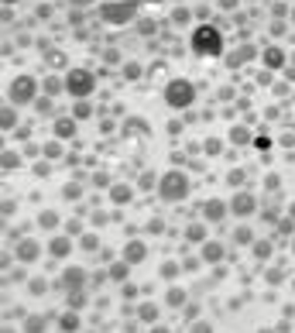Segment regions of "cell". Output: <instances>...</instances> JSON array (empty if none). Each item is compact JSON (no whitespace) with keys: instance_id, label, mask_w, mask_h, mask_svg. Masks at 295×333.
<instances>
[{"instance_id":"41","label":"cell","mask_w":295,"mask_h":333,"mask_svg":"<svg viewBox=\"0 0 295 333\" xmlns=\"http://www.w3.org/2000/svg\"><path fill=\"white\" fill-rule=\"evenodd\" d=\"M69 3H75V7H86V3H93V0H69Z\"/></svg>"},{"instance_id":"25","label":"cell","mask_w":295,"mask_h":333,"mask_svg":"<svg viewBox=\"0 0 295 333\" xmlns=\"http://www.w3.org/2000/svg\"><path fill=\"white\" fill-rule=\"evenodd\" d=\"M110 278H113V282H124V278H127V261H120V265L110 268Z\"/></svg>"},{"instance_id":"42","label":"cell","mask_w":295,"mask_h":333,"mask_svg":"<svg viewBox=\"0 0 295 333\" xmlns=\"http://www.w3.org/2000/svg\"><path fill=\"white\" fill-rule=\"evenodd\" d=\"M151 333H168V330H161V327H154V330H151Z\"/></svg>"},{"instance_id":"24","label":"cell","mask_w":295,"mask_h":333,"mask_svg":"<svg viewBox=\"0 0 295 333\" xmlns=\"http://www.w3.org/2000/svg\"><path fill=\"white\" fill-rule=\"evenodd\" d=\"M268 254H271V241H258V244H254V258H261V261H264Z\"/></svg>"},{"instance_id":"23","label":"cell","mask_w":295,"mask_h":333,"mask_svg":"<svg viewBox=\"0 0 295 333\" xmlns=\"http://www.w3.org/2000/svg\"><path fill=\"white\" fill-rule=\"evenodd\" d=\"M38 223H41V227H48V230H52V227H55V223H59V216H55V209H45V213H41V216H38Z\"/></svg>"},{"instance_id":"39","label":"cell","mask_w":295,"mask_h":333,"mask_svg":"<svg viewBox=\"0 0 295 333\" xmlns=\"http://www.w3.org/2000/svg\"><path fill=\"white\" fill-rule=\"evenodd\" d=\"M79 196V186H66V200H75Z\"/></svg>"},{"instance_id":"34","label":"cell","mask_w":295,"mask_h":333,"mask_svg":"<svg viewBox=\"0 0 295 333\" xmlns=\"http://www.w3.org/2000/svg\"><path fill=\"white\" fill-rule=\"evenodd\" d=\"M59 89H66V83H59V79H48V83H45V93H59Z\"/></svg>"},{"instance_id":"12","label":"cell","mask_w":295,"mask_h":333,"mask_svg":"<svg viewBox=\"0 0 295 333\" xmlns=\"http://www.w3.org/2000/svg\"><path fill=\"white\" fill-rule=\"evenodd\" d=\"M69 251H73V241H69V237H52V244H48V254H52V258H66Z\"/></svg>"},{"instance_id":"27","label":"cell","mask_w":295,"mask_h":333,"mask_svg":"<svg viewBox=\"0 0 295 333\" xmlns=\"http://www.w3.org/2000/svg\"><path fill=\"white\" fill-rule=\"evenodd\" d=\"M189 241H206V227H203V223H192V227H189Z\"/></svg>"},{"instance_id":"28","label":"cell","mask_w":295,"mask_h":333,"mask_svg":"<svg viewBox=\"0 0 295 333\" xmlns=\"http://www.w3.org/2000/svg\"><path fill=\"white\" fill-rule=\"evenodd\" d=\"M154 316H158V306H151V302H145V306H141V320H148V323H154Z\"/></svg>"},{"instance_id":"1","label":"cell","mask_w":295,"mask_h":333,"mask_svg":"<svg viewBox=\"0 0 295 333\" xmlns=\"http://www.w3.org/2000/svg\"><path fill=\"white\" fill-rule=\"evenodd\" d=\"M158 196L168 203H179L189 196V179L182 175V172H165L161 179H158Z\"/></svg>"},{"instance_id":"37","label":"cell","mask_w":295,"mask_h":333,"mask_svg":"<svg viewBox=\"0 0 295 333\" xmlns=\"http://www.w3.org/2000/svg\"><path fill=\"white\" fill-rule=\"evenodd\" d=\"M192 333H213V327H210V323H196V327H192Z\"/></svg>"},{"instance_id":"38","label":"cell","mask_w":295,"mask_h":333,"mask_svg":"<svg viewBox=\"0 0 295 333\" xmlns=\"http://www.w3.org/2000/svg\"><path fill=\"white\" fill-rule=\"evenodd\" d=\"M264 186H268V189H278L282 182H278V175H268V179H264Z\"/></svg>"},{"instance_id":"22","label":"cell","mask_w":295,"mask_h":333,"mask_svg":"<svg viewBox=\"0 0 295 333\" xmlns=\"http://www.w3.org/2000/svg\"><path fill=\"white\" fill-rule=\"evenodd\" d=\"M89 114H93V107H89L86 100H79V103H75V107H73V117H75V121H86Z\"/></svg>"},{"instance_id":"21","label":"cell","mask_w":295,"mask_h":333,"mask_svg":"<svg viewBox=\"0 0 295 333\" xmlns=\"http://www.w3.org/2000/svg\"><path fill=\"white\" fill-rule=\"evenodd\" d=\"M0 127H3V131H14V127H17V114H14V110H3V114H0Z\"/></svg>"},{"instance_id":"18","label":"cell","mask_w":295,"mask_h":333,"mask_svg":"<svg viewBox=\"0 0 295 333\" xmlns=\"http://www.w3.org/2000/svg\"><path fill=\"white\" fill-rule=\"evenodd\" d=\"M59 327H62L66 333H75L79 330V316H75V313H66V316L59 320Z\"/></svg>"},{"instance_id":"26","label":"cell","mask_w":295,"mask_h":333,"mask_svg":"<svg viewBox=\"0 0 295 333\" xmlns=\"http://www.w3.org/2000/svg\"><path fill=\"white\" fill-rule=\"evenodd\" d=\"M21 165V155L17 151H3V168H17Z\"/></svg>"},{"instance_id":"13","label":"cell","mask_w":295,"mask_h":333,"mask_svg":"<svg viewBox=\"0 0 295 333\" xmlns=\"http://www.w3.org/2000/svg\"><path fill=\"white\" fill-rule=\"evenodd\" d=\"M247 59H254V45H240V48H237V52H233V55L226 59V66H230V69H237V66H244Z\"/></svg>"},{"instance_id":"31","label":"cell","mask_w":295,"mask_h":333,"mask_svg":"<svg viewBox=\"0 0 295 333\" xmlns=\"http://www.w3.org/2000/svg\"><path fill=\"white\" fill-rule=\"evenodd\" d=\"M69 306H73V309H82V289H73V295H69Z\"/></svg>"},{"instance_id":"16","label":"cell","mask_w":295,"mask_h":333,"mask_svg":"<svg viewBox=\"0 0 295 333\" xmlns=\"http://www.w3.org/2000/svg\"><path fill=\"white\" fill-rule=\"evenodd\" d=\"M131 196H134V193H131V186H113V189H110V200L117 203V206L131 203Z\"/></svg>"},{"instance_id":"32","label":"cell","mask_w":295,"mask_h":333,"mask_svg":"<svg viewBox=\"0 0 295 333\" xmlns=\"http://www.w3.org/2000/svg\"><path fill=\"white\" fill-rule=\"evenodd\" d=\"M161 275H165V278H175V275H179V265L165 261V265H161Z\"/></svg>"},{"instance_id":"9","label":"cell","mask_w":295,"mask_h":333,"mask_svg":"<svg viewBox=\"0 0 295 333\" xmlns=\"http://www.w3.org/2000/svg\"><path fill=\"white\" fill-rule=\"evenodd\" d=\"M145 258H148V248L141 241H131V244L124 248V261H127V265H138V261H145Z\"/></svg>"},{"instance_id":"36","label":"cell","mask_w":295,"mask_h":333,"mask_svg":"<svg viewBox=\"0 0 295 333\" xmlns=\"http://www.w3.org/2000/svg\"><path fill=\"white\" fill-rule=\"evenodd\" d=\"M278 230H282V234H292L295 223H292V220H282V223H278Z\"/></svg>"},{"instance_id":"15","label":"cell","mask_w":295,"mask_h":333,"mask_svg":"<svg viewBox=\"0 0 295 333\" xmlns=\"http://www.w3.org/2000/svg\"><path fill=\"white\" fill-rule=\"evenodd\" d=\"M203 258H206L210 265H217V261L223 258V244H217V241H210V244L203 248Z\"/></svg>"},{"instance_id":"5","label":"cell","mask_w":295,"mask_h":333,"mask_svg":"<svg viewBox=\"0 0 295 333\" xmlns=\"http://www.w3.org/2000/svg\"><path fill=\"white\" fill-rule=\"evenodd\" d=\"M134 14H138V0H124V3H103V10H100V17H103L107 24H127Z\"/></svg>"},{"instance_id":"40","label":"cell","mask_w":295,"mask_h":333,"mask_svg":"<svg viewBox=\"0 0 295 333\" xmlns=\"http://www.w3.org/2000/svg\"><path fill=\"white\" fill-rule=\"evenodd\" d=\"M220 7H223V10H233V7H237V0H220Z\"/></svg>"},{"instance_id":"30","label":"cell","mask_w":295,"mask_h":333,"mask_svg":"<svg viewBox=\"0 0 295 333\" xmlns=\"http://www.w3.org/2000/svg\"><path fill=\"white\" fill-rule=\"evenodd\" d=\"M182 302H185V292H182V289H172V292H168V306H182Z\"/></svg>"},{"instance_id":"2","label":"cell","mask_w":295,"mask_h":333,"mask_svg":"<svg viewBox=\"0 0 295 333\" xmlns=\"http://www.w3.org/2000/svg\"><path fill=\"white\" fill-rule=\"evenodd\" d=\"M192 48H196V55H220V48H223L220 31H217L213 24L196 28V31H192Z\"/></svg>"},{"instance_id":"44","label":"cell","mask_w":295,"mask_h":333,"mask_svg":"<svg viewBox=\"0 0 295 333\" xmlns=\"http://www.w3.org/2000/svg\"><path fill=\"white\" fill-rule=\"evenodd\" d=\"M3 3H17V0H3Z\"/></svg>"},{"instance_id":"19","label":"cell","mask_w":295,"mask_h":333,"mask_svg":"<svg viewBox=\"0 0 295 333\" xmlns=\"http://www.w3.org/2000/svg\"><path fill=\"white\" fill-rule=\"evenodd\" d=\"M230 141H233V144H251V131H247V127H233V131H230Z\"/></svg>"},{"instance_id":"17","label":"cell","mask_w":295,"mask_h":333,"mask_svg":"<svg viewBox=\"0 0 295 333\" xmlns=\"http://www.w3.org/2000/svg\"><path fill=\"white\" fill-rule=\"evenodd\" d=\"M73 134H75V117H66V121L55 124V137H73Z\"/></svg>"},{"instance_id":"33","label":"cell","mask_w":295,"mask_h":333,"mask_svg":"<svg viewBox=\"0 0 295 333\" xmlns=\"http://www.w3.org/2000/svg\"><path fill=\"white\" fill-rule=\"evenodd\" d=\"M127 131H131V134H138V131L148 134V124H145V121H131V124H127Z\"/></svg>"},{"instance_id":"7","label":"cell","mask_w":295,"mask_h":333,"mask_svg":"<svg viewBox=\"0 0 295 333\" xmlns=\"http://www.w3.org/2000/svg\"><path fill=\"white\" fill-rule=\"evenodd\" d=\"M226 209H230V206H226L223 200H210L206 206H203V216H206L210 223H220L223 216H226Z\"/></svg>"},{"instance_id":"8","label":"cell","mask_w":295,"mask_h":333,"mask_svg":"<svg viewBox=\"0 0 295 333\" xmlns=\"http://www.w3.org/2000/svg\"><path fill=\"white\" fill-rule=\"evenodd\" d=\"M230 209H233L237 216L254 213V196H251V193H237V196H233V203H230Z\"/></svg>"},{"instance_id":"29","label":"cell","mask_w":295,"mask_h":333,"mask_svg":"<svg viewBox=\"0 0 295 333\" xmlns=\"http://www.w3.org/2000/svg\"><path fill=\"white\" fill-rule=\"evenodd\" d=\"M96 248H100V237H96V234H86V237H82V251H96Z\"/></svg>"},{"instance_id":"45","label":"cell","mask_w":295,"mask_h":333,"mask_svg":"<svg viewBox=\"0 0 295 333\" xmlns=\"http://www.w3.org/2000/svg\"><path fill=\"white\" fill-rule=\"evenodd\" d=\"M292 21H295V10H292Z\"/></svg>"},{"instance_id":"10","label":"cell","mask_w":295,"mask_h":333,"mask_svg":"<svg viewBox=\"0 0 295 333\" xmlns=\"http://www.w3.org/2000/svg\"><path fill=\"white\" fill-rule=\"evenodd\" d=\"M62 285H66V289H82V285H86V271H82V268H66Z\"/></svg>"},{"instance_id":"14","label":"cell","mask_w":295,"mask_h":333,"mask_svg":"<svg viewBox=\"0 0 295 333\" xmlns=\"http://www.w3.org/2000/svg\"><path fill=\"white\" fill-rule=\"evenodd\" d=\"M264 66H268V69H282V66H285V52H282L278 45H271V48L264 52Z\"/></svg>"},{"instance_id":"35","label":"cell","mask_w":295,"mask_h":333,"mask_svg":"<svg viewBox=\"0 0 295 333\" xmlns=\"http://www.w3.org/2000/svg\"><path fill=\"white\" fill-rule=\"evenodd\" d=\"M233 237H237V244H251V230H247V227H240Z\"/></svg>"},{"instance_id":"43","label":"cell","mask_w":295,"mask_h":333,"mask_svg":"<svg viewBox=\"0 0 295 333\" xmlns=\"http://www.w3.org/2000/svg\"><path fill=\"white\" fill-rule=\"evenodd\" d=\"M292 254H295V237H292Z\"/></svg>"},{"instance_id":"4","label":"cell","mask_w":295,"mask_h":333,"mask_svg":"<svg viewBox=\"0 0 295 333\" xmlns=\"http://www.w3.org/2000/svg\"><path fill=\"white\" fill-rule=\"evenodd\" d=\"M66 89L73 93L75 100H86V96L96 89V79H93V72H86V69H69V76H66Z\"/></svg>"},{"instance_id":"6","label":"cell","mask_w":295,"mask_h":333,"mask_svg":"<svg viewBox=\"0 0 295 333\" xmlns=\"http://www.w3.org/2000/svg\"><path fill=\"white\" fill-rule=\"evenodd\" d=\"M7 96H10V103H35V96H38V83L31 79V76H17L14 83H10V89H7Z\"/></svg>"},{"instance_id":"20","label":"cell","mask_w":295,"mask_h":333,"mask_svg":"<svg viewBox=\"0 0 295 333\" xmlns=\"http://www.w3.org/2000/svg\"><path fill=\"white\" fill-rule=\"evenodd\" d=\"M24 333H45V320H41V316H28Z\"/></svg>"},{"instance_id":"11","label":"cell","mask_w":295,"mask_h":333,"mask_svg":"<svg viewBox=\"0 0 295 333\" xmlns=\"http://www.w3.org/2000/svg\"><path fill=\"white\" fill-rule=\"evenodd\" d=\"M14 254H17V261H35L41 251H38V241H21Z\"/></svg>"},{"instance_id":"3","label":"cell","mask_w":295,"mask_h":333,"mask_svg":"<svg viewBox=\"0 0 295 333\" xmlns=\"http://www.w3.org/2000/svg\"><path fill=\"white\" fill-rule=\"evenodd\" d=\"M165 100H168V107L185 110V107L196 100V86H192L189 79H172V83H168V89H165Z\"/></svg>"}]
</instances>
